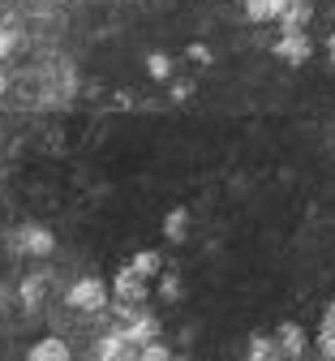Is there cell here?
Segmentation results:
<instances>
[{
	"instance_id": "cell-1",
	"label": "cell",
	"mask_w": 335,
	"mask_h": 361,
	"mask_svg": "<svg viewBox=\"0 0 335 361\" xmlns=\"http://www.w3.org/2000/svg\"><path fill=\"white\" fill-rule=\"evenodd\" d=\"M108 297H112V293L104 288V280L86 276V280H78V284L69 288V297H65V301H69L73 310H86V314H90V310H104V305H108Z\"/></svg>"
},
{
	"instance_id": "cell-2",
	"label": "cell",
	"mask_w": 335,
	"mask_h": 361,
	"mask_svg": "<svg viewBox=\"0 0 335 361\" xmlns=\"http://www.w3.org/2000/svg\"><path fill=\"white\" fill-rule=\"evenodd\" d=\"M275 56L288 61V65H305V61L314 56V43H310L305 30H284V35L275 39Z\"/></svg>"
},
{
	"instance_id": "cell-3",
	"label": "cell",
	"mask_w": 335,
	"mask_h": 361,
	"mask_svg": "<svg viewBox=\"0 0 335 361\" xmlns=\"http://www.w3.org/2000/svg\"><path fill=\"white\" fill-rule=\"evenodd\" d=\"M112 297H116V305H138L142 310V301H147V280H142L133 267H125L112 280Z\"/></svg>"
},
{
	"instance_id": "cell-4",
	"label": "cell",
	"mask_w": 335,
	"mask_h": 361,
	"mask_svg": "<svg viewBox=\"0 0 335 361\" xmlns=\"http://www.w3.org/2000/svg\"><path fill=\"white\" fill-rule=\"evenodd\" d=\"M95 361H142V348L125 340V331H112L99 340V348H95Z\"/></svg>"
},
{
	"instance_id": "cell-5",
	"label": "cell",
	"mask_w": 335,
	"mask_h": 361,
	"mask_svg": "<svg viewBox=\"0 0 335 361\" xmlns=\"http://www.w3.org/2000/svg\"><path fill=\"white\" fill-rule=\"evenodd\" d=\"M18 250L30 254V258H47V254L56 250V237L47 233V228H39V224H26V228L18 233Z\"/></svg>"
},
{
	"instance_id": "cell-6",
	"label": "cell",
	"mask_w": 335,
	"mask_h": 361,
	"mask_svg": "<svg viewBox=\"0 0 335 361\" xmlns=\"http://www.w3.org/2000/svg\"><path fill=\"white\" fill-rule=\"evenodd\" d=\"M121 331H125V340H129V344H138V348L159 344V319H155V314H138V319H129Z\"/></svg>"
},
{
	"instance_id": "cell-7",
	"label": "cell",
	"mask_w": 335,
	"mask_h": 361,
	"mask_svg": "<svg viewBox=\"0 0 335 361\" xmlns=\"http://www.w3.org/2000/svg\"><path fill=\"white\" fill-rule=\"evenodd\" d=\"M275 340H279V348H284V357H301L305 353V327L301 323H284L279 331H275Z\"/></svg>"
},
{
	"instance_id": "cell-8",
	"label": "cell",
	"mask_w": 335,
	"mask_h": 361,
	"mask_svg": "<svg viewBox=\"0 0 335 361\" xmlns=\"http://www.w3.org/2000/svg\"><path fill=\"white\" fill-rule=\"evenodd\" d=\"M245 5V18H254V22H279L284 18V9H288V0H241Z\"/></svg>"
},
{
	"instance_id": "cell-9",
	"label": "cell",
	"mask_w": 335,
	"mask_h": 361,
	"mask_svg": "<svg viewBox=\"0 0 335 361\" xmlns=\"http://www.w3.org/2000/svg\"><path fill=\"white\" fill-rule=\"evenodd\" d=\"M245 361H284V348H279V340H275V336H254V340H250Z\"/></svg>"
},
{
	"instance_id": "cell-10",
	"label": "cell",
	"mask_w": 335,
	"mask_h": 361,
	"mask_svg": "<svg viewBox=\"0 0 335 361\" xmlns=\"http://www.w3.org/2000/svg\"><path fill=\"white\" fill-rule=\"evenodd\" d=\"M310 18H314L310 0H288V9H284L279 26H284V30H305V26H310Z\"/></svg>"
},
{
	"instance_id": "cell-11",
	"label": "cell",
	"mask_w": 335,
	"mask_h": 361,
	"mask_svg": "<svg viewBox=\"0 0 335 361\" xmlns=\"http://www.w3.org/2000/svg\"><path fill=\"white\" fill-rule=\"evenodd\" d=\"M43 297H47V276H43V271H35V276L22 280V305L26 310H39Z\"/></svg>"
},
{
	"instance_id": "cell-12",
	"label": "cell",
	"mask_w": 335,
	"mask_h": 361,
	"mask_svg": "<svg viewBox=\"0 0 335 361\" xmlns=\"http://www.w3.org/2000/svg\"><path fill=\"white\" fill-rule=\"evenodd\" d=\"M30 361H69V344L56 340V336H47L30 348Z\"/></svg>"
},
{
	"instance_id": "cell-13",
	"label": "cell",
	"mask_w": 335,
	"mask_h": 361,
	"mask_svg": "<svg viewBox=\"0 0 335 361\" xmlns=\"http://www.w3.org/2000/svg\"><path fill=\"white\" fill-rule=\"evenodd\" d=\"M164 237H168V241H185V237H189V207H172V211H168Z\"/></svg>"
},
{
	"instance_id": "cell-14",
	"label": "cell",
	"mask_w": 335,
	"mask_h": 361,
	"mask_svg": "<svg viewBox=\"0 0 335 361\" xmlns=\"http://www.w3.org/2000/svg\"><path fill=\"white\" fill-rule=\"evenodd\" d=\"M129 267L138 271L142 280H151V276H159V267H164V258H159L155 250H138V254L129 258Z\"/></svg>"
},
{
	"instance_id": "cell-15",
	"label": "cell",
	"mask_w": 335,
	"mask_h": 361,
	"mask_svg": "<svg viewBox=\"0 0 335 361\" xmlns=\"http://www.w3.org/2000/svg\"><path fill=\"white\" fill-rule=\"evenodd\" d=\"M147 73H151L155 82H168V78H172V61H168L164 52H151V56H147Z\"/></svg>"
},
{
	"instance_id": "cell-16",
	"label": "cell",
	"mask_w": 335,
	"mask_h": 361,
	"mask_svg": "<svg viewBox=\"0 0 335 361\" xmlns=\"http://www.w3.org/2000/svg\"><path fill=\"white\" fill-rule=\"evenodd\" d=\"M18 48V26H9V22H0V61H5L9 52Z\"/></svg>"
},
{
	"instance_id": "cell-17",
	"label": "cell",
	"mask_w": 335,
	"mask_h": 361,
	"mask_svg": "<svg viewBox=\"0 0 335 361\" xmlns=\"http://www.w3.org/2000/svg\"><path fill=\"white\" fill-rule=\"evenodd\" d=\"M142 361H176L164 344H147V348H142Z\"/></svg>"
},
{
	"instance_id": "cell-18",
	"label": "cell",
	"mask_w": 335,
	"mask_h": 361,
	"mask_svg": "<svg viewBox=\"0 0 335 361\" xmlns=\"http://www.w3.org/2000/svg\"><path fill=\"white\" fill-rule=\"evenodd\" d=\"M159 293H164L168 301H172V297H181V280H176V276H164V280H159Z\"/></svg>"
},
{
	"instance_id": "cell-19",
	"label": "cell",
	"mask_w": 335,
	"mask_h": 361,
	"mask_svg": "<svg viewBox=\"0 0 335 361\" xmlns=\"http://www.w3.org/2000/svg\"><path fill=\"white\" fill-rule=\"evenodd\" d=\"M318 348H322V357L335 361V331H318Z\"/></svg>"
},
{
	"instance_id": "cell-20",
	"label": "cell",
	"mask_w": 335,
	"mask_h": 361,
	"mask_svg": "<svg viewBox=\"0 0 335 361\" xmlns=\"http://www.w3.org/2000/svg\"><path fill=\"white\" fill-rule=\"evenodd\" d=\"M318 331H335V301L322 310V327H318Z\"/></svg>"
},
{
	"instance_id": "cell-21",
	"label": "cell",
	"mask_w": 335,
	"mask_h": 361,
	"mask_svg": "<svg viewBox=\"0 0 335 361\" xmlns=\"http://www.w3.org/2000/svg\"><path fill=\"white\" fill-rule=\"evenodd\" d=\"M327 56H331V65H335V35L327 39Z\"/></svg>"
},
{
	"instance_id": "cell-22",
	"label": "cell",
	"mask_w": 335,
	"mask_h": 361,
	"mask_svg": "<svg viewBox=\"0 0 335 361\" xmlns=\"http://www.w3.org/2000/svg\"><path fill=\"white\" fill-rule=\"evenodd\" d=\"M0 95H5V78H0Z\"/></svg>"
},
{
	"instance_id": "cell-23",
	"label": "cell",
	"mask_w": 335,
	"mask_h": 361,
	"mask_svg": "<svg viewBox=\"0 0 335 361\" xmlns=\"http://www.w3.org/2000/svg\"><path fill=\"white\" fill-rule=\"evenodd\" d=\"M322 361H331V357H322Z\"/></svg>"
},
{
	"instance_id": "cell-24",
	"label": "cell",
	"mask_w": 335,
	"mask_h": 361,
	"mask_svg": "<svg viewBox=\"0 0 335 361\" xmlns=\"http://www.w3.org/2000/svg\"><path fill=\"white\" fill-rule=\"evenodd\" d=\"M176 361H185V357H176Z\"/></svg>"
}]
</instances>
